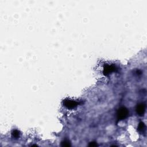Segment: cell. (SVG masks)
<instances>
[{
    "label": "cell",
    "instance_id": "cell-8",
    "mask_svg": "<svg viewBox=\"0 0 147 147\" xmlns=\"http://www.w3.org/2000/svg\"><path fill=\"white\" fill-rule=\"evenodd\" d=\"M89 146H90V147H95V146H97V144L95 143H94V142H93V143H91L90 144Z\"/></svg>",
    "mask_w": 147,
    "mask_h": 147
},
{
    "label": "cell",
    "instance_id": "cell-2",
    "mask_svg": "<svg viewBox=\"0 0 147 147\" xmlns=\"http://www.w3.org/2000/svg\"><path fill=\"white\" fill-rule=\"evenodd\" d=\"M63 104L68 109H73L79 105L78 102L75 101L70 100V99H66L63 102Z\"/></svg>",
    "mask_w": 147,
    "mask_h": 147
},
{
    "label": "cell",
    "instance_id": "cell-3",
    "mask_svg": "<svg viewBox=\"0 0 147 147\" xmlns=\"http://www.w3.org/2000/svg\"><path fill=\"white\" fill-rule=\"evenodd\" d=\"M116 67L114 65H106L104 69V74L105 75H109L110 73L115 71Z\"/></svg>",
    "mask_w": 147,
    "mask_h": 147
},
{
    "label": "cell",
    "instance_id": "cell-7",
    "mask_svg": "<svg viewBox=\"0 0 147 147\" xmlns=\"http://www.w3.org/2000/svg\"><path fill=\"white\" fill-rule=\"evenodd\" d=\"M62 146H63V147H69V146H70V144H69V141H64L62 143Z\"/></svg>",
    "mask_w": 147,
    "mask_h": 147
},
{
    "label": "cell",
    "instance_id": "cell-1",
    "mask_svg": "<svg viewBox=\"0 0 147 147\" xmlns=\"http://www.w3.org/2000/svg\"><path fill=\"white\" fill-rule=\"evenodd\" d=\"M129 114L128 110L126 107H122L118 110L117 117L119 120H124L127 117Z\"/></svg>",
    "mask_w": 147,
    "mask_h": 147
},
{
    "label": "cell",
    "instance_id": "cell-6",
    "mask_svg": "<svg viewBox=\"0 0 147 147\" xmlns=\"http://www.w3.org/2000/svg\"><path fill=\"white\" fill-rule=\"evenodd\" d=\"M12 136L15 138H18L20 136V132L17 130H14L12 132Z\"/></svg>",
    "mask_w": 147,
    "mask_h": 147
},
{
    "label": "cell",
    "instance_id": "cell-4",
    "mask_svg": "<svg viewBox=\"0 0 147 147\" xmlns=\"http://www.w3.org/2000/svg\"><path fill=\"white\" fill-rule=\"evenodd\" d=\"M145 111V105L144 104H140L136 107V112L140 116H143Z\"/></svg>",
    "mask_w": 147,
    "mask_h": 147
},
{
    "label": "cell",
    "instance_id": "cell-5",
    "mask_svg": "<svg viewBox=\"0 0 147 147\" xmlns=\"http://www.w3.org/2000/svg\"><path fill=\"white\" fill-rule=\"evenodd\" d=\"M145 125L144 123L143 122H140V124H139L138 126V130L139 132H143L145 130Z\"/></svg>",
    "mask_w": 147,
    "mask_h": 147
}]
</instances>
